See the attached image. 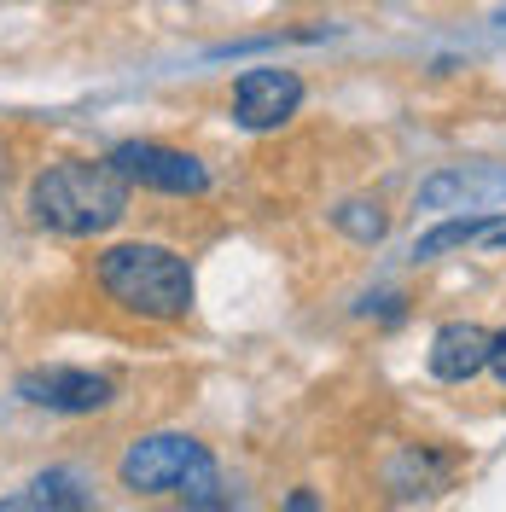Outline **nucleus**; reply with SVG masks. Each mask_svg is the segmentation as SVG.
I'll list each match as a JSON object with an SVG mask.
<instances>
[{
    "label": "nucleus",
    "mask_w": 506,
    "mask_h": 512,
    "mask_svg": "<svg viewBox=\"0 0 506 512\" xmlns=\"http://www.w3.org/2000/svg\"><path fill=\"white\" fill-rule=\"evenodd\" d=\"M30 216L53 233H70V239L105 233L128 216V181L111 163L64 158L30 181Z\"/></svg>",
    "instance_id": "nucleus-1"
},
{
    "label": "nucleus",
    "mask_w": 506,
    "mask_h": 512,
    "mask_svg": "<svg viewBox=\"0 0 506 512\" xmlns=\"http://www.w3.org/2000/svg\"><path fill=\"white\" fill-rule=\"evenodd\" d=\"M105 297L140 320H181L192 309V268L169 245H117L99 256Z\"/></svg>",
    "instance_id": "nucleus-2"
},
{
    "label": "nucleus",
    "mask_w": 506,
    "mask_h": 512,
    "mask_svg": "<svg viewBox=\"0 0 506 512\" xmlns=\"http://www.w3.org/2000/svg\"><path fill=\"white\" fill-rule=\"evenodd\" d=\"M117 478L128 495H187V501H216V460L210 448L187 431H152L123 448Z\"/></svg>",
    "instance_id": "nucleus-3"
},
{
    "label": "nucleus",
    "mask_w": 506,
    "mask_h": 512,
    "mask_svg": "<svg viewBox=\"0 0 506 512\" xmlns=\"http://www.w3.org/2000/svg\"><path fill=\"white\" fill-rule=\"evenodd\" d=\"M105 163L123 175L128 187L169 192V198H198V192L210 187V169L192 152H175V146H158V140H123Z\"/></svg>",
    "instance_id": "nucleus-4"
},
{
    "label": "nucleus",
    "mask_w": 506,
    "mask_h": 512,
    "mask_svg": "<svg viewBox=\"0 0 506 512\" xmlns=\"http://www.w3.org/2000/svg\"><path fill=\"white\" fill-rule=\"evenodd\" d=\"M18 396L47 414H99V408H111L117 390L105 373H88V367H35L18 379Z\"/></svg>",
    "instance_id": "nucleus-5"
},
{
    "label": "nucleus",
    "mask_w": 506,
    "mask_h": 512,
    "mask_svg": "<svg viewBox=\"0 0 506 512\" xmlns=\"http://www.w3.org/2000/svg\"><path fill=\"white\" fill-rule=\"evenodd\" d=\"M297 105H303V76L297 70H280V64H256V70L239 76V88H233V117H239V128H251V134L280 128Z\"/></svg>",
    "instance_id": "nucleus-6"
},
{
    "label": "nucleus",
    "mask_w": 506,
    "mask_h": 512,
    "mask_svg": "<svg viewBox=\"0 0 506 512\" xmlns=\"http://www.w3.org/2000/svg\"><path fill=\"white\" fill-rule=\"evenodd\" d=\"M489 332L477 326V320H448L443 332L431 338V373L443 384H466V379H477L483 367H489Z\"/></svg>",
    "instance_id": "nucleus-7"
},
{
    "label": "nucleus",
    "mask_w": 506,
    "mask_h": 512,
    "mask_svg": "<svg viewBox=\"0 0 506 512\" xmlns=\"http://www.w3.org/2000/svg\"><path fill=\"white\" fill-rule=\"evenodd\" d=\"M506 198V169H443V175H431L425 187H419V204L425 210H448V204H495Z\"/></svg>",
    "instance_id": "nucleus-8"
},
{
    "label": "nucleus",
    "mask_w": 506,
    "mask_h": 512,
    "mask_svg": "<svg viewBox=\"0 0 506 512\" xmlns=\"http://www.w3.org/2000/svg\"><path fill=\"white\" fill-rule=\"evenodd\" d=\"M483 227H489V216L477 210V216H448V222H437L419 245H413V256L419 262H437V256L448 251H466V245H483Z\"/></svg>",
    "instance_id": "nucleus-9"
},
{
    "label": "nucleus",
    "mask_w": 506,
    "mask_h": 512,
    "mask_svg": "<svg viewBox=\"0 0 506 512\" xmlns=\"http://www.w3.org/2000/svg\"><path fill=\"white\" fill-rule=\"evenodd\" d=\"M30 512H94L88 507V489L76 472H41L30 483Z\"/></svg>",
    "instance_id": "nucleus-10"
},
{
    "label": "nucleus",
    "mask_w": 506,
    "mask_h": 512,
    "mask_svg": "<svg viewBox=\"0 0 506 512\" xmlns=\"http://www.w3.org/2000/svg\"><path fill=\"white\" fill-rule=\"evenodd\" d=\"M332 222L344 227L349 239H361V245L384 239V210H379V204H367V198H349V204H338V210H332Z\"/></svg>",
    "instance_id": "nucleus-11"
},
{
    "label": "nucleus",
    "mask_w": 506,
    "mask_h": 512,
    "mask_svg": "<svg viewBox=\"0 0 506 512\" xmlns=\"http://www.w3.org/2000/svg\"><path fill=\"white\" fill-rule=\"evenodd\" d=\"M489 367H495V379L506 384V332H495V344H489Z\"/></svg>",
    "instance_id": "nucleus-12"
},
{
    "label": "nucleus",
    "mask_w": 506,
    "mask_h": 512,
    "mask_svg": "<svg viewBox=\"0 0 506 512\" xmlns=\"http://www.w3.org/2000/svg\"><path fill=\"white\" fill-rule=\"evenodd\" d=\"M285 512H320V507H315V495H303V489H297V495L285 501Z\"/></svg>",
    "instance_id": "nucleus-13"
},
{
    "label": "nucleus",
    "mask_w": 506,
    "mask_h": 512,
    "mask_svg": "<svg viewBox=\"0 0 506 512\" xmlns=\"http://www.w3.org/2000/svg\"><path fill=\"white\" fill-rule=\"evenodd\" d=\"M30 501H0V512H24Z\"/></svg>",
    "instance_id": "nucleus-14"
}]
</instances>
